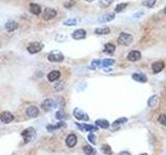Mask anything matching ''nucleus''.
<instances>
[{
    "instance_id": "nucleus-1",
    "label": "nucleus",
    "mask_w": 166,
    "mask_h": 155,
    "mask_svg": "<svg viewBox=\"0 0 166 155\" xmlns=\"http://www.w3.org/2000/svg\"><path fill=\"white\" fill-rule=\"evenodd\" d=\"M117 42L122 46H129L133 42V36L130 33H126V32H122L119 34V38H117Z\"/></svg>"
},
{
    "instance_id": "nucleus-2",
    "label": "nucleus",
    "mask_w": 166,
    "mask_h": 155,
    "mask_svg": "<svg viewBox=\"0 0 166 155\" xmlns=\"http://www.w3.org/2000/svg\"><path fill=\"white\" fill-rule=\"evenodd\" d=\"M43 48H44V44L39 41H33V42H30L27 47V51L29 52L30 54H36L39 52H41Z\"/></svg>"
},
{
    "instance_id": "nucleus-3",
    "label": "nucleus",
    "mask_w": 166,
    "mask_h": 155,
    "mask_svg": "<svg viewBox=\"0 0 166 155\" xmlns=\"http://www.w3.org/2000/svg\"><path fill=\"white\" fill-rule=\"evenodd\" d=\"M48 60L50 62H62L64 60V56L58 51H53L48 55Z\"/></svg>"
},
{
    "instance_id": "nucleus-4",
    "label": "nucleus",
    "mask_w": 166,
    "mask_h": 155,
    "mask_svg": "<svg viewBox=\"0 0 166 155\" xmlns=\"http://www.w3.org/2000/svg\"><path fill=\"white\" fill-rule=\"evenodd\" d=\"M57 107V102L54 101V99H51V98H47L45 99L44 101L42 102V107L44 111H51V110H53L54 107Z\"/></svg>"
},
{
    "instance_id": "nucleus-5",
    "label": "nucleus",
    "mask_w": 166,
    "mask_h": 155,
    "mask_svg": "<svg viewBox=\"0 0 166 155\" xmlns=\"http://www.w3.org/2000/svg\"><path fill=\"white\" fill-rule=\"evenodd\" d=\"M57 12L55 11L54 8H50V7H47V8L44 9V12H43V19L46 20V21H49V20H52L56 17Z\"/></svg>"
},
{
    "instance_id": "nucleus-6",
    "label": "nucleus",
    "mask_w": 166,
    "mask_h": 155,
    "mask_svg": "<svg viewBox=\"0 0 166 155\" xmlns=\"http://www.w3.org/2000/svg\"><path fill=\"white\" fill-rule=\"evenodd\" d=\"M34 132H36V130H34L32 127H29V128H27V129H25V130L22 131L21 136L24 137L25 143H28V142H30L32 139H33Z\"/></svg>"
},
{
    "instance_id": "nucleus-7",
    "label": "nucleus",
    "mask_w": 166,
    "mask_h": 155,
    "mask_svg": "<svg viewBox=\"0 0 166 155\" xmlns=\"http://www.w3.org/2000/svg\"><path fill=\"white\" fill-rule=\"evenodd\" d=\"M73 114H74L75 118L78 119V120H82V121H88V120H89L88 115H87L86 113H84L82 110L78 109V107H76V109L74 110Z\"/></svg>"
},
{
    "instance_id": "nucleus-8",
    "label": "nucleus",
    "mask_w": 166,
    "mask_h": 155,
    "mask_svg": "<svg viewBox=\"0 0 166 155\" xmlns=\"http://www.w3.org/2000/svg\"><path fill=\"white\" fill-rule=\"evenodd\" d=\"M0 120H1V122H3V123H11V122L14 120V115L12 113H9V112H3V113H1L0 115Z\"/></svg>"
},
{
    "instance_id": "nucleus-9",
    "label": "nucleus",
    "mask_w": 166,
    "mask_h": 155,
    "mask_svg": "<svg viewBox=\"0 0 166 155\" xmlns=\"http://www.w3.org/2000/svg\"><path fill=\"white\" fill-rule=\"evenodd\" d=\"M72 37L74 39H77V41L83 39L86 37V31H85L84 29H77L72 33Z\"/></svg>"
},
{
    "instance_id": "nucleus-10",
    "label": "nucleus",
    "mask_w": 166,
    "mask_h": 155,
    "mask_svg": "<svg viewBox=\"0 0 166 155\" xmlns=\"http://www.w3.org/2000/svg\"><path fill=\"white\" fill-rule=\"evenodd\" d=\"M26 114H27V116L30 117V118H36V117L39 116L40 111L36 106H30L27 107Z\"/></svg>"
},
{
    "instance_id": "nucleus-11",
    "label": "nucleus",
    "mask_w": 166,
    "mask_h": 155,
    "mask_svg": "<svg viewBox=\"0 0 166 155\" xmlns=\"http://www.w3.org/2000/svg\"><path fill=\"white\" fill-rule=\"evenodd\" d=\"M77 137L75 136V134H69V136L67 137V139H65V144H67V147H70V148H73V147L76 146L77 144Z\"/></svg>"
},
{
    "instance_id": "nucleus-12",
    "label": "nucleus",
    "mask_w": 166,
    "mask_h": 155,
    "mask_svg": "<svg viewBox=\"0 0 166 155\" xmlns=\"http://www.w3.org/2000/svg\"><path fill=\"white\" fill-rule=\"evenodd\" d=\"M127 58L129 61H132V62H135V61H138L140 58H141V53L139 51H131L129 54H128Z\"/></svg>"
},
{
    "instance_id": "nucleus-13",
    "label": "nucleus",
    "mask_w": 166,
    "mask_h": 155,
    "mask_svg": "<svg viewBox=\"0 0 166 155\" xmlns=\"http://www.w3.org/2000/svg\"><path fill=\"white\" fill-rule=\"evenodd\" d=\"M164 66H165V63L163 61H157L155 63H153L152 65V68H153V71L155 74H159L160 71H162L164 69Z\"/></svg>"
},
{
    "instance_id": "nucleus-14",
    "label": "nucleus",
    "mask_w": 166,
    "mask_h": 155,
    "mask_svg": "<svg viewBox=\"0 0 166 155\" xmlns=\"http://www.w3.org/2000/svg\"><path fill=\"white\" fill-rule=\"evenodd\" d=\"M133 80L136 82H139V83H145V82L147 81V78L145 74H141V72H135V74H133Z\"/></svg>"
},
{
    "instance_id": "nucleus-15",
    "label": "nucleus",
    "mask_w": 166,
    "mask_h": 155,
    "mask_svg": "<svg viewBox=\"0 0 166 155\" xmlns=\"http://www.w3.org/2000/svg\"><path fill=\"white\" fill-rule=\"evenodd\" d=\"M76 125L78 128H80L81 130H85V131H97L98 127L97 126H92V125H88V124H80V123H76Z\"/></svg>"
},
{
    "instance_id": "nucleus-16",
    "label": "nucleus",
    "mask_w": 166,
    "mask_h": 155,
    "mask_svg": "<svg viewBox=\"0 0 166 155\" xmlns=\"http://www.w3.org/2000/svg\"><path fill=\"white\" fill-rule=\"evenodd\" d=\"M29 11L31 12L33 15H36V16H39V15H41V12H42V8L39 4L30 3L29 4Z\"/></svg>"
},
{
    "instance_id": "nucleus-17",
    "label": "nucleus",
    "mask_w": 166,
    "mask_h": 155,
    "mask_svg": "<svg viewBox=\"0 0 166 155\" xmlns=\"http://www.w3.org/2000/svg\"><path fill=\"white\" fill-rule=\"evenodd\" d=\"M48 80H49L50 82H55V81H57V80L60 78V71H50L49 74H48Z\"/></svg>"
},
{
    "instance_id": "nucleus-18",
    "label": "nucleus",
    "mask_w": 166,
    "mask_h": 155,
    "mask_svg": "<svg viewBox=\"0 0 166 155\" xmlns=\"http://www.w3.org/2000/svg\"><path fill=\"white\" fill-rule=\"evenodd\" d=\"M114 18H115L114 14H105L100 17L99 21L101 22V23H107V22H110L112 21V20H114Z\"/></svg>"
},
{
    "instance_id": "nucleus-19",
    "label": "nucleus",
    "mask_w": 166,
    "mask_h": 155,
    "mask_svg": "<svg viewBox=\"0 0 166 155\" xmlns=\"http://www.w3.org/2000/svg\"><path fill=\"white\" fill-rule=\"evenodd\" d=\"M17 28H18V23L16 21H9L5 23V29L7 30L9 32H12L15 31Z\"/></svg>"
},
{
    "instance_id": "nucleus-20",
    "label": "nucleus",
    "mask_w": 166,
    "mask_h": 155,
    "mask_svg": "<svg viewBox=\"0 0 166 155\" xmlns=\"http://www.w3.org/2000/svg\"><path fill=\"white\" fill-rule=\"evenodd\" d=\"M95 125L101 127V128L107 129L108 127L110 126V124H109V122H108L107 120H105V119H98L97 121H95Z\"/></svg>"
},
{
    "instance_id": "nucleus-21",
    "label": "nucleus",
    "mask_w": 166,
    "mask_h": 155,
    "mask_svg": "<svg viewBox=\"0 0 166 155\" xmlns=\"http://www.w3.org/2000/svg\"><path fill=\"white\" fill-rule=\"evenodd\" d=\"M104 52L107 54H113L115 52V46L111 42L109 44H106L105 45V48H104Z\"/></svg>"
},
{
    "instance_id": "nucleus-22",
    "label": "nucleus",
    "mask_w": 166,
    "mask_h": 155,
    "mask_svg": "<svg viewBox=\"0 0 166 155\" xmlns=\"http://www.w3.org/2000/svg\"><path fill=\"white\" fill-rule=\"evenodd\" d=\"M83 151H84V153L86 155H95V153H97L95 149H94L89 145H86V146L83 147Z\"/></svg>"
},
{
    "instance_id": "nucleus-23",
    "label": "nucleus",
    "mask_w": 166,
    "mask_h": 155,
    "mask_svg": "<svg viewBox=\"0 0 166 155\" xmlns=\"http://www.w3.org/2000/svg\"><path fill=\"white\" fill-rule=\"evenodd\" d=\"M95 32L99 35H103V34H109L110 29L108 27H103V28H97L95 30Z\"/></svg>"
},
{
    "instance_id": "nucleus-24",
    "label": "nucleus",
    "mask_w": 166,
    "mask_h": 155,
    "mask_svg": "<svg viewBox=\"0 0 166 155\" xmlns=\"http://www.w3.org/2000/svg\"><path fill=\"white\" fill-rule=\"evenodd\" d=\"M64 126H65V124L64 123V122H59V123H57V125H48L47 129L49 131H53V130H55V129H58V128H60V127H64Z\"/></svg>"
},
{
    "instance_id": "nucleus-25",
    "label": "nucleus",
    "mask_w": 166,
    "mask_h": 155,
    "mask_svg": "<svg viewBox=\"0 0 166 155\" xmlns=\"http://www.w3.org/2000/svg\"><path fill=\"white\" fill-rule=\"evenodd\" d=\"M155 4H156V0H142V5L148 7V8H152Z\"/></svg>"
},
{
    "instance_id": "nucleus-26",
    "label": "nucleus",
    "mask_w": 166,
    "mask_h": 155,
    "mask_svg": "<svg viewBox=\"0 0 166 155\" xmlns=\"http://www.w3.org/2000/svg\"><path fill=\"white\" fill-rule=\"evenodd\" d=\"M114 63V60L113 59H104L101 61V67H107L110 66Z\"/></svg>"
},
{
    "instance_id": "nucleus-27",
    "label": "nucleus",
    "mask_w": 166,
    "mask_h": 155,
    "mask_svg": "<svg viewBox=\"0 0 166 155\" xmlns=\"http://www.w3.org/2000/svg\"><path fill=\"white\" fill-rule=\"evenodd\" d=\"M113 2V0H99V5L101 7H108Z\"/></svg>"
},
{
    "instance_id": "nucleus-28",
    "label": "nucleus",
    "mask_w": 166,
    "mask_h": 155,
    "mask_svg": "<svg viewBox=\"0 0 166 155\" xmlns=\"http://www.w3.org/2000/svg\"><path fill=\"white\" fill-rule=\"evenodd\" d=\"M102 151L104 152L105 154H108V155H111L112 154V150L110 148L109 145H103L102 146Z\"/></svg>"
},
{
    "instance_id": "nucleus-29",
    "label": "nucleus",
    "mask_w": 166,
    "mask_h": 155,
    "mask_svg": "<svg viewBox=\"0 0 166 155\" xmlns=\"http://www.w3.org/2000/svg\"><path fill=\"white\" fill-rule=\"evenodd\" d=\"M127 6H128V3H119V4H117V5H116L114 11H115V12H119L124 11Z\"/></svg>"
},
{
    "instance_id": "nucleus-30",
    "label": "nucleus",
    "mask_w": 166,
    "mask_h": 155,
    "mask_svg": "<svg viewBox=\"0 0 166 155\" xmlns=\"http://www.w3.org/2000/svg\"><path fill=\"white\" fill-rule=\"evenodd\" d=\"M76 24H77L76 19H69L64 22V25H65V26H75Z\"/></svg>"
},
{
    "instance_id": "nucleus-31",
    "label": "nucleus",
    "mask_w": 166,
    "mask_h": 155,
    "mask_svg": "<svg viewBox=\"0 0 166 155\" xmlns=\"http://www.w3.org/2000/svg\"><path fill=\"white\" fill-rule=\"evenodd\" d=\"M65 116H67V115H65V113L64 112V110H60V111H58L56 114H55V117H56V119H58V120L64 119Z\"/></svg>"
},
{
    "instance_id": "nucleus-32",
    "label": "nucleus",
    "mask_w": 166,
    "mask_h": 155,
    "mask_svg": "<svg viewBox=\"0 0 166 155\" xmlns=\"http://www.w3.org/2000/svg\"><path fill=\"white\" fill-rule=\"evenodd\" d=\"M158 101V97L157 96H152L150 99H148V106L150 107H155V104H157Z\"/></svg>"
},
{
    "instance_id": "nucleus-33",
    "label": "nucleus",
    "mask_w": 166,
    "mask_h": 155,
    "mask_svg": "<svg viewBox=\"0 0 166 155\" xmlns=\"http://www.w3.org/2000/svg\"><path fill=\"white\" fill-rule=\"evenodd\" d=\"M158 121H159L160 124H162V125L166 126V114H162L159 116V118H158Z\"/></svg>"
},
{
    "instance_id": "nucleus-34",
    "label": "nucleus",
    "mask_w": 166,
    "mask_h": 155,
    "mask_svg": "<svg viewBox=\"0 0 166 155\" xmlns=\"http://www.w3.org/2000/svg\"><path fill=\"white\" fill-rule=\"evenodd\" d=\"M128 121V119L127 118H119L116 120V121L113 123V126H117V125H120V124H123V123H126V122Z\"/></svg>"
},
{
    "instance_id": "nucleus-35",
    "label": "nucleus",
    "mask_w": 166,
    "mask_h": 155,
    "mask_svg": "<svg viewBox=\"0 0 166 155\" xmlns=\"http://www.w3.org/2000/svg\"><path fill=\"white\" fill-rule=\"evenodd\" d=\"M87 139H88V141L90 142L92 144H97V137H95V136L94 134H89L88 137H87Z\"/></svg>"
},
{
    "instance_id": "nucleus-36",
    "label": "nucleus",
    "mask_w": 166,
    "mask_h": 155,
    "mask_svg": "<svg viewBox=\"0 0 166 155\" xmlns=\"http://www.w3.org/2000/svg\"><path fill=\"white\" fill-rule=\"evenodd\" d=\"M92 66L95 68V67L98 66H101V60H94V61L92 62Z\"/></svg>"
},
{
    "instance_id": "nucleus-37",
    "label": "nucleus",
    "mask_w": 166,
    "mask_h": 155,
    "mask_svg": "<svg viewBox=\"0 0 166 155\" xmlns=\"http://www.w3.org/2000/svg\"><path fill=\"white\" fill-rule=\"evenodd\" d=\"M74 3H75L74 0H71V2H70V3H64V6H65V7H71Z\"/></svg>"
},
{
    "instance_id": "nucleus-38",
    "label": "nucleus",
    "mask_w": 166,
    "mask_h": 155,
    "mask_svg": "<svg viewBox=\"0 0 166 155\" xmlns=\"http://www.w3.org/2000/svg\"><path fill=\"white\" fill-rule=\"evenodd\" d=\"M142 15H143V12H140L139 14H135L133 17H134V18H137V16H142Z\"/></svg>"
},
{
    "instance_id": "nucleus-39",
    "label": "nucleus",
    "mask_w": 166,
    "mask_h": 155,
    "mask_svg": "<svg viewBox=\"0 0 166 155\" xmlns=\"http://www.w3.org/2000/svg\"><path fill=\"white\" fill-rule=\"evenodd\" d=\"M119 155H131L129 152H127V151H124V152H122V153H119Z\"/></svg>"
},
{
    "instance_id": "nucleus-40",
    "label": "nucleus",
    "mask_w": 166,
    "mask_h": 155,
    "mask_svg": "<svg viewBox=\"0 0 166 155\" xmlns=\"http://www.w3.org/2000/svg\"><path fill=\"white\" fill-rule=\"evenodd\" d=\"M84 1H86V2H92L94 0H84Z\"/></svg>"
},
{
    "instance_id": "nucleus-41",
    "label": "nucleus",
    "mask_w": 166,
    "mask_h": 155,
    "mask_svg": "<svg viewBox=\"0 0 166 155\" xmlns=\"http://www.w3.org/2000/svg\"><path fill=\"white\" fill-rule=\"evenodd\" d=\"M164 12H165V15H166V7H165V8H164Z\"/></svg>"
},
{
    "instance_id": "nucleus-42",
    "label": "nucleus",
    "mask_w": 166,
    "mask_h": 155,
    "mask_svg": "<svg viewBox=\"0 0 166 155\" xmlns=\"http://www.w3.org/2000/svg\"><path fill=\"white\" fill-rule=\"evenodd\" d=\"M140 155H147V154H140Z\"/></svg>"
}]
</instances>
